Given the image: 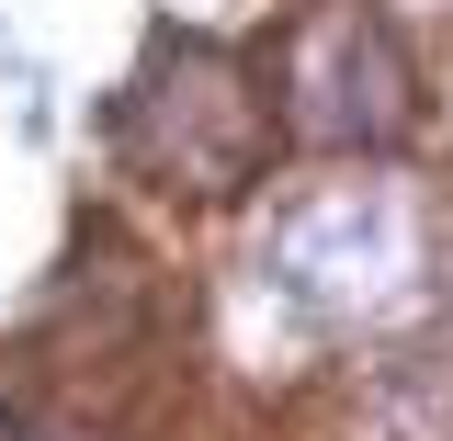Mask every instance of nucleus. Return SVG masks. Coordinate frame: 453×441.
<instances>
[{"instance_id": "4", "label": "nucleus", "mask_w": 453, "mask_h": 441, "mask_svg": "<svg viewBox=\"0 0 453 441\" xmlns=\"http://www.w3.org/2000/svg\"><path fill=\"white\" fill-rule=\"evenodd\" d=\"M23 441H113V430H91V419H35Z\"/></svg>"}, {"instance_id": "1", "label": "nucleus", "mask_w": 453, "mask_h": 441, "mask_svg": "<svg viewBox=\"0 0 453 441\" xmlns=\"http://www.w3.org/2000/svg\"><path fill=\"white\" fill-rule=\"evenodd\" d=\"M250 294L295 339H363L431 294V216L396 170H329L250 238Z\"/></svg>"}, {"instance_id": "2", "label": "nucleus", "mask_w": 453, "mask_h": 441, "mask_svg": "<svg viewBox=\"0 0 453 441\" xmlns=\"http://www.w3.org/2000/svg\"><path fill=\"white\" fill-rule=\"evenodd\" d=\"M261 148H273V103H261L250 57L170 23L113 103V159L159 193H181V204H226V193L261 181Z\"/></svg>"}, {"instance_id": "3", "label": "nucleus", "mask_w": 453, "mask_h": 441, "mask_svg": "<svg viewBox=\"0 0 453 441\" xmlns=\"http://www.w3.org/2000/svg\"><path fill=\"white\" fill-rule=\"evenodd\" d=\"M273 125L340 170H374L419 125V68L386 0H295L273 23Z\"/></svg>"}]
</instances>
